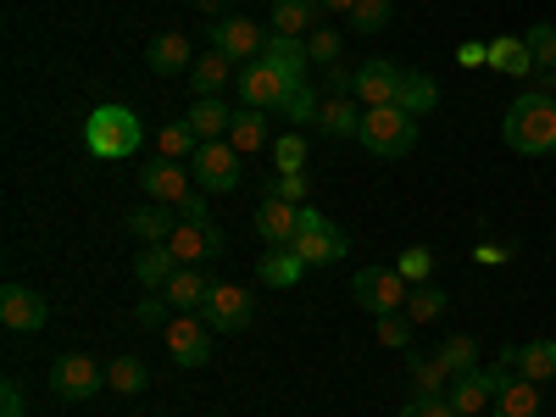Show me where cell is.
I'll return each mask as SVG.
<instances>
[{
  "label": "cell",
  "mask_w": 556,
  "mask_h": 417,
  "mask_svg": "<svg viewBox=\"0 0 556 417\" xmlns=\"http://www.w3.org/2000/svg\"><path fill=\"white\" fill-rule=\"evenodd\" d=\"M501 134L518 156H551L556 151V101L540 96V89H529V96H518L513 106H506Z\"/></svg>",
  "instance_id": "obj_1"
},
{
  "label": "cell",
  "mask_w": 556,
  "mask_h": 417,
  "mask_svg": "<svg viewBox=\"0 0 556 417\" xmlns=\"http://www.w3.org/2000/svg\"><path fill=\"white\" fill-rule=\"evenodd\" d=\"M139 139H146V128H139V117L128 106H96L84 123V146L96 151L101 162H123L139 151Z\"/></svg>",
  "instance_id": "obj_2"
},
{
  "label": "cell",
  "mask_w": 556,
  "mask_h": 417,
  "mask_svg": "<svg viewBox=\"0 0 556 417\" xmlns=\"http://www.w3.org/2000/svg\"><path fill=\"white\" fill-rule=\"evenodd\" d=\"M356 139H362L374 156H406V151L417 146V117H412L406 106H367Z\"/></svg>",
  "instance_id": "obj_3"
},
{
  "label": "cell",
  "mask_w": 556,
  "mask_h": 417,
  "mask_svg": "<svg viewBox=\"0 0 556 417\" xmlns=\"http://www.w3.org/2000/svg\"><path fill=\"white\" fill-rule=\"evenodd\" d=\"M406 278H401V267H362L356 278H351V301L362 306V312H374V317H384V312H406Z\"/></svg>",
  "instance_id": "obj_4"
},
{
  "label": "cell",
  "mask_w": 556,
  "mask_h": 417,
  "mask_svg": "<svg viewBox=\"0 0 556 417\" xmlns=\"http://www.w3.org/2000/svg\"><path fill=\"white\" fill-rule=\"evenodd\" d=\"M290 251H295L306 267H329V262H340V256L351 251V240H345V228H334L323 212L301 206V235H295Z\"/></svg>",
  "instance_id": "obj_5"
},
{
  "label": "cell",
  "mask_w": 556,
  "mask_h": 417,
  "mask_svg": "<svg viewBox=\"0 0 556 417\" xmlns=\"http://www.w3.org/2000/svg\"><path fill=\"white\" fill-rule=\"evenodd\" d=\"M190 173H195V190L228 195V190H240V151L228 139H201V151L190 156Z\"/></svg>",
  "instance_id": "obj_6"
},
{
  "label": "cell",
  "mask_w": 556,
  "mask_h": 417,
  "mask_svg": "<svg viewBox=\"0 0 556 417\" xmlns=\"http://www.w3.org/2000/svg\"><path fill=\"white\" fill-rule=\"evenodd\" d=\"M235 89H240V101L245 106H256V112H278V106H285V96H290V78H285V67H278L267 51L256 56V62H245L240 67V78H235Z\"/></svg>",
  "instance_id": "obj_7"
},
{
  "label": "cell",
  "mask_w": 556,
  "mask_h": 417,
  "mask_svg": "<svg viewBox=\"0 0 556 417\" xmlns=\"http://www.w3.org/2000/svg\"><path fill=\"white\" fill-rule=\"evenodd\" d=\"M162 334H167V356L178 367H206L212 362V323L201 312H178Z\"/></svg>",
  "instance_id": "obj_8"
},
{
  "label": "cell",
  "mask_w": 556,
  "mask_h": 417,
  "mask_svg": "<svg viewBox=\"0 0 556 417\" xmlns=\"http://www.w3.org/2000/svg\"><path fill=\"white\" fill-rule=\"evenodd\" d=\"M201 317L212 323V334H245L251 329V317H256V301L245 285H212Z\"/></svg>",
  "instance_id": "obj_9"
},
{
  "label": "cell",
  "mask_w": 556,
  "mask_h": 417,
  "mask_svg": "<svg viewBox=\"0 0 556 417\" xmlns=\"http://www.w3.org/2000/svg\"><path fill=\"white\" fill-rule=\"evenodd\" d=\"M267 39H273V34H262L251 17H217V23H212V51H223L228 62H240V67L267 51Z\"/></svg>",
  "instance_id": "obj_10"
},
{
  "label": "cell",
  "mask_w": 556,
  "mask_h": 417,
  "mask_svg": "<svg viewBox=\"0 0 556 417\" xmlns=\"http://www.w3.org/2000/svg\"><path fill=\"white\" fill-rule=\"evenodd\" d=\"M501 379H506V362L501 367H473V374H462V379H451V406H456V417H479L495 395H501Z\"/></svg>",
  "instance_id": "obj_11"
},
{
  "label": "cell",
  "mask_w": 556,
  "mask_h": 417,
  "mask_svg": "<svg viewBox=\"0 0 556 417\" xmlns=\"http://www.w3.org/2000/svg\"><path fill=\"white\" fill-rule=\"evenodd\" d=\"M167 251L178 256V267H201L223 251V228L217 223H190V217H178V228L167 235Z\"/></svg>",
  "instance_id": "obj_12"
},
{
  "label": "cell",
  "mask_w": 556,
  "mask_h": 417,
  "mask_svg": "<svg viewBox=\"0 0 556 417\" xmlns=\"http://www.w3.org/2000/svg\"><path fill=\"white\" fill-rule=\"evenodd\" d=\"M101 384H106V374H101L89 356H78V351H73V356H56V367H51V390H56L62 401H89Z\"/></svg>",
  "instance_id": "obj_13"
},
{
  "label": "cell",
  "mask_w": 556,
  "mask_h": 417,
  "mask_svg": "<svg viewBox=\"0 0 556 417\" xmlns=\"http://www.w3.org/2000/svg\"><path fill=\"white\" fill-rule=\"evenodd\" d=\"M45 317H51L45 295H34V290H23V285H7V290H0V323H7L12 334H39Z\"/></svg>",
  "instance_id": "obj_14"
},
{
  "label": "cell",
  "mask_w": 556,
  "mask_h": 417,
  "mask_svg": "<svg viewBox=\"0 0 556 417\" xmlns=\"http://www.w3.org/2000/svg\"><path fill=\"white\" fill-rule=\"evenodd\" d=\"M256 235L267 240V251H290L295 235H301V206L262 195V206H256Z\"/></svg>",
  "instance_id": "obj_15"
},
{
  "label": "cell",
  "mask_w": 556,
  "mask_h": 417,
  "mask_svg": "<svg viewBox=\"0 0 556 417\" xmlns=\"http://www.w3.org/2000/svg\"><path fill=\"white\" fill-rule=\"evenodd\" d=\"M139 184H146V195L156 201V206H184V201H190L195 195V184H190V173H184L178 162H151L146 173H139Z\"/></svg>",
  "instance_id": "obj_16"
},
{
  "label": "cell",
  "mask_w": 556,
  "mask_h": 417,
  "mask_svg": "<svg viewBox=\"0 0 556 417\" xmlns=\"http://www.w3.org/2000/svg\"><path fill=\"white\" fill-rule=\"evenodd\" d=\"M401 73H406V67H395V62H362L351 96L367 101V106H395V96H401Z\"/></svg>",
  "instance_id": "obj_17"
},
{
  "label": "cell",
  "mask_w": 556,
  "mask_h": 417,
  "mask_svg": "<svg viewBox=\"0 0 556 417\" xmlns=\"http://www.w3.org/2000/svg\"><path fill=\"white\" fill-rule=\"evenodd\" d=\"M501 362H506V367H518V374H523V379H534V384H551V379H556V340L506 345V351H501Z\"/></svg>",
  "instance_id": "obj_18"
},
{
  "label": "cell",
  "mask_w": 556,
  "mask_h": 417,
  "mask_svg": "<svg viewBox=\"0 0 556 417\" xmlns=\"http://www.w3.org/2000/svg\"><path fill=\"white\" fill-rule=\"evenodd\" d=\"M362 117H367V112H356V96H323V106H317V134L356 139V134H362Z\"/></svg>",
  "instance_id": "obj_19"
},
{
  "label": "cell",
  "mask_w": 556,
  "mask_h": 417,
  "mask_svg": "<svg viewBox=\"0 0 556 417\" xmlns=\"http://www.w3.org/2000/svg\"><path fill=\"white\" fill-rule=\"evenodd\" d=\"M529 56H534V89H540V96H551V89H556V23H534L529 34Z\"/></svg>",
  "instance_id": "obj_20"
},
{
  "label": "cell",
  "mask_w": 556,
  "mask_h": 417,
  "mask_svg": "<svg viewBox=\"0 0 556 417\" xmlns=\"http://www.w3.org/2000/svg\"><path fill=\"white\" fill-rule=\"evenodd\" d=\"M162 295H167L173 312H201L206 295H212V278H206L201 267H178V273L167 278V290H162Z\"/></svg>",
  "instance_id": "obj_21"
},
{
  "label": "cell",
  "mask_w": 556,
  "mask_h": 417,
  "mask_svg": "<svg viewBox=\"0 0 556 417\" xmlns=\"http://www.w3.org/2000/svg\"><path fill=\"white\" fill-rule=\"evenodd\" d=\"M123 228H128V235L134 240H146V245H167V235H173V228H178V212L173 206H139V212H128L123 217Z\"/></svg>",
  "instance_id": "obj_22"
},
{
  "label": "cell",
  "mask_w": 556,
  "mask_h": 417,
  "mask_svg": "<svg viewBox=\"0 0 556 417\" xmlns=\"http://www.w3.org/2000/svg\"><path fill=\"white\" fill-rule=\"evenodd\" d=\"M146 62H151L156 78H178V73L195 67V62H190V39H184V34H156L151 51H146Z\"/></svg>",
  "instance_id": "obj_23"
},
{
  "label": "cell",
  "mask_w": 556,
  "mask_h": 417,
  "mask_svg": "<svg viewBox=\"0 0 556 417\" xmlns=\"http://www.w3.org/2000/svg\"><path fill=\"white\" fill-rule=\"evenodd\" d=\"M495 417H540V384L523 374H506L495 395Z\"/></svg>",
  "instance_id": "obj_24"
},
{
  "label": "cell",
  "mask_w": 556,
  "mask_h": 417,
  "mask_svg": "<svg viewBox=\"0 0 556 417\" xmlns=\"http://www.w3.org/2000/svg\"><path fill=\"white\" fill-rule=\"evenodd\" d=\"M317 12H323V0H273V34L306 39L317 28Z\"/></svg>",
  "instance_id": "obj_25"
},
{
  "label": "cell",
  "mask_w": 556,
  "mask_h": 417,
  "mask_svg": "<svg viewBox=\"0 0 556 417\" xmlns=\"http://www.w3.org/2000/svg\"><path fill=\"white\" fill-rule=\"evenodd\" d=\"M235 67H240V62H228L223 51H206V56H195V67H190V89H195L201 101H212L223 84H235V78H240Z\"/></svg>",
  "instance_id": "obj_26"
},
{
  "label": "cell",
  "mask_w": 556,
  "mask_h": 417,
  "mask_svg": "<svg viewBox=\"0 0 556 417\" xmlns=\"http://www.w3.org/2000/svg\"><path fill=\"white\" fill-rule=\"evenodd\" d=\"M490 67L506 73V78H529V73H534L529 39H523V34H501V39H490Z\"/></svg>",
  "instance_id": "obj_27"
},
{
  "label": "cell",
  "mask_w": 556,
  "mask_h": 417,
  "mask_svg": "<svg viewBox=\"0 0 556 417\" xmlns=\"http://www.w3.org/2000/svg\"><path fill=\"white\" fill-rule=\"evenodd\" d=\"M301 256L295 251H267L262 262H256V285H267V290H295L301 285Z\"/></svg>",
  "instance_id": "obj_28"
},
{
  "label": "cell",
  "mask_w": 556,
  "mask_h": 417,
  "mask_svg": "<svg viewBox=\"0 0 556 417\" xmlns=\"http://www.w3.org/2000/svg\"><path fill=\"white\" fill-rule=\"evenodd\" d=\"M395 106H406L412 117H424V112H434L440 106V84L429 78V73H401V96H395Z\"/></svg>",
  "instance_id": "obj_29"
},
{
  "label": "cell",
  "mask_w": 556,
  "mask_h": 417,
  "mask_svg": "<svg viewBox=\"0 0 556 417\" xmlns=\"http://www.w3.org/2000/svg\"><path fill=\"white\" fill-rule=\"evenodd\" d=\"M173 273H178V256H173L167 245H146V251H139V262H134V278H139L146 290H167Z\"/></svg>",
  "instance_id": "obj_30"
},
{
  "label": "cell",
  "mask_w": 556,
  "mask_h": 417,
  "mask_svg": "<svg viewBox=\"0 0 556 417\" xmlns=\"http://www.w3.org/2000/svg\"><path fill=\"white\" fill-rule=\"evenodd\" d=\"M228 146H235L240 156H251V151L267 146V123H262L256 106H240V112H235V123H228Z\"/></svg>",
  "instance_id": "obj_31"
},
{
  "label": "cell",
  "mask_w": 556,
  "mask_h": 417,
  "mask_svg": "<svg viewBox=\"0 0 556 417\" xmlns=\"http://www.w3.org/2000/svg\"><path fill=\"white\" fill-rule=\"evenodd\" d=\"M156 151H162V162H190V156L201 151V134L178 117V123H167V128L156 134Z\"/></svg>",
  "instance_id": "obj_32"
},
{
  "label": "cell",
  "mask_w": 556,
  "mask_h": 417,
  "mask_svg": "<svg viewBox=\"0 0 556 417\" xmlns=\"http://www.w3.org/2000/svg\"><path fill=\"white\" fill-rule=\"evenodd\" d=\"M184 123H190V128H195L201 139H228V123H235V112H228V106H223V101L212 96V101H195V106H190V117H184Z\"/></svg>",
  "instance_id": "obj_33"
},
{
  "label": "cell",
  "mask_w": 556,
  "mask_h": 417,
  "mask_svg": "<svg viewBox=\"0 0 556 417\" xmlns=\"http://www.w3.org/2000/svg\"><path fill=\"white\" fill-rule=\"evenodd\" d=\"M412 384H417V395H451V367L440 362V351L412 356Z\"/></svg>",
  "instance_id": "obj_34"
},
{
  "label": "cell",
  "mask_w": 556,
  "mask_h": 417,
  "mask_svg": "<svg viewBox=\"0 0 556 417\" xmlns=\"http://www.w3.org/2000/svg\"><path fill=\"white\" fill-rule=\"evenodd\" d=\"M146 384H151V374H146V362H139V356H117L106 367V390H117V395H139Z\"/></svg>",
  "instance_id": "obj_35"
},
{
  "label": "cell",
  "mask_w": 556,
  "mask_h": 417,
  "mask_svg": "<svg viewBox=\"0 0 556 417\" xmlns=\"http://www.w3.org/2000/svg\"><path fill=\"white\" fill-rule=\"evenodd\" d=\"M395 17V0H356L351 7V34H379Z\"/></svg>",
  "instance_id": "obj_36"
},
{
  "label": "cell",
  "mask_w": 556,
  "mask_h": 417,
  "mask_svg": "<svg viewBox=\"0 0 556 417\" xmlns=\"http://www.w3.org/2000/svg\"><path fill=\"white\" fill-rule=\"evenodd\" d=\"M445 290H434V285H417L412 295H406V317L412 323H434V317H445Z\"/></svg>",
  "instance_id": "obj_37"
},
{
  "label": "cell",
  "mask_w": 556,
  "mask_h": 417,
  "mask_svg": "<svg viewBox=\"0 0 556 417\" xmlns=\"http://www.w3.org/2000/svg\"><path fill=\"white\" fill-rule=\"evenodd\" d=\"M440 362L451 367V379H462V374H473V367H479V345H473L468 334H451V340L440 345Z\"/></svg>",
  "instance_id": "obj_38"
},
{
  "label": "cell",
  "mask_w": 556,
  "mask_h": 417,
  "mask_svg": "<svg viewBox=\"0 0 556 417\" xmlns=\"http://www.w3.org/2000/svg\"><path fill=\"white\" fill-rule=\"evenodd\" d=\"M317 106H323V96H317V84L306 78V84H295V89H290L278 112H285L290 123H317Z\"/></svg>",
  "instance_id": "obj_39"
},
{
  "label": "cell",
  "mask_w": 556,
  "mask_h": 417,
  "mask_svg": "<svg viewBox=\"0 0 556 417\" xmlns=\"http://www.w3.org/2000/svg\"><path fill=\"white\" fill-rule=\"evenodd\" d=\"M395 267H401L406 285H429V273H434V251H429V245H406Z\"/></svg>",
  "instance_id": "obj_40"
},
{
  "label": "cell",
  "mask_w": 556,
  "mask_h": 417,
  "mask_svg": "<svg viewBox=\"0 0 556 417\" xmlns=\"http://www.w3.org/2000/svg\"><path fill=\"white\" fill-rule=\"evenodd\" d=\"M306 62L334 67V62H340V34H334V28H312V34H306Z\"/></svg>",
  "instance_id": "obj_41"
},
{
  "label": "cell",
  "mask_w": 556,
  "mask_h": 417,
  "mask_svg": "<svg viewBox=\"0 0 556 417\" xmlns=\"http://www.w3.org/2000/svg\"><path fill=\"white\" fill-rule=\"evenodd\" d=\"M306 190H312L306 173H278V178L267 184V195H273V201H290V206H306Z\"/></svg>",
  "instance_id": "obj_42"
},
{
  "label": "cell",
  "mask_w": 556,
  "mask_h": 417,
  "mask_svg": "<svg viewBox=\"0 0 556 417\" xmlns=\"http://www.w3.org/2000/svg\"><path fill=\"white\" fill-rule=\"evenodd\" d=\"M273 162H278V173H306V139L301 134H285L273 146Z\"/></svg>",
  "instance_id": "obj_43"
},
{
  "label": "cell",
  "mask_w": 556,
  "mask_h": 417,
  "mask_svg": "<svg viewBox=\"0 0 556 417\" xmlns=\"http://www.w3.org/2000/svg\"><path fill=\"white\" fill-rule=\"evenodd\" d=\"M379 345H390V351H406L412 345V317L406 312H384L379 317Z\"/></svg>",
  "instance_id": "obj_44"
},
{
  "label": "cell",
  "mask_w": 556,
  "mask_h": 417,
  "mask_svg": "<svg viewBox=\"0 0 556 417\" xmlns=\"http://www.w3.org/2000/svg\"><path fill=\"white\" fill-rule=\"evenodd\" d=\"M401 417H456V406L445 395H417V401L401 406Z\"/></svg>",
  "instance_id": "obj_45"
},
{
  "label": "cell",
  "mask_w": 556,
  "mask_h": 417,
  "mask_svg": "<svg viewBox=\"0 0 556 417\" xmlns=\"http://www.w3.org/2000/svg\"><path fill=\"white\" fill-rule=\"evenodd\" d=\"M456 62H462V67H490V45H479V39L456 45Z\"/></svg>",
  "instance_id": "obj_46"
},
{
  "label": "cell",
  "mask_w": 556,
  "mask_h": 417,
  "mask_svg": "<svg viewBox=\"0 0 556 417\" xmlns=\"http://www.w3.org/2000/svg\"><path fill=\"white\" fill-rule=\"evenodd\" d=\"M162 301H167V295H162ZM162 301H139V312H134V317L146 323V329H167V306H162Z\"/></svg>",
  "instance_id": "obj_47"
},
{
  "label": "cell",
  "mask_w": 556,
  "mask_h": 417,
  "mask_svg": "<svg viewBox=\"0 0 556 417\" xmlns=\"http://www.w3.org/2000/svg\"><path fill=\"white\" fill-rule=\"evenodd\" d=\"M0 417H23V390L17 384H0Z\"/></svg>",
  "instance_id": "obj_48"
},
{
  "label": "cell",
  "mask_w": 556,
  "mask_h": 417,
  "mask_svg": "<svg viewBox=\"0 0 556 417\" xmlns=\"http://www.w3.org/2000/svg\"><path fill=\"white\" fill-rule=\"evenodd\" d=\"M473 262H484V267H501V262H513V251H506V245H473Z\"/></svg>",
  "instance_id": "obj_49"
},
{
  "label": "cell",
  "mask_w": 556,
  "mask_h": 417,
  "mask_svg": "<svg viewBox=\"0 0 556 417\" xmlns=\"http://www.w3.org/2000/svg\"><path fill=\"white\" fill-rule=\"evenodd\" d=\"M178 217H190V223H206V190H195L190 201L178 206Z\"/></svg>",
  "instance_id": "obj_50"
},
{
  "label": "cell",
  "mask_w": 556,
  "mask_h": 417,
  "mask_svg": "<svg viewBox=\"0 0 556 417\" xmlns=\"http://www.w3.org/2000/svg\"><path fill=\"white\" fill-rule=\"evenodd\" d=\"M195 7H201V12H206V17L217 23V17H223V7H228V0H195Z\"/></svg>",
  "instance_id": "obj_51"
},
{
  "label": "cell",
  "mask_w": 556,
  "mask_h": 417,
  "mask_svg": "<svg viewBox=\"0 0 556 417\" xmlns=\"http://www.w3.org/2000/svg\"><path fill=\"white\" fill-rule=\"evenodd\" d=\"M356 0H323V12H351Z\"/></svg>",
  "instance_id": "obj_52"
}]
</instances>
